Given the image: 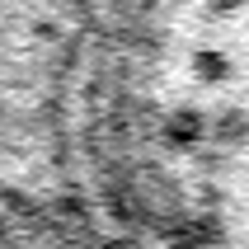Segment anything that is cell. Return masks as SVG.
<instances>
[{"mask_svg":"<svg viewBox=\"0 0 249 249\" xmlns=\"http://www.w3.org/2000/svg\"><path fill=\"white\" fill-rule=\"evenodd\" d=\"M226 56H216V52H202L197 56V75H202V80H226Z\"/></svg>","mask_w":249,"mask_h":249,"instance_id":"1","label":"cell"},{"mask_svg":"<svg viewBox=\"0 0 249 249\" xmlns=\"http://www.w3.org/2000/svg\"><path fill=\"white\" fill-rule=\"evenodd\" d=\"M212 5H216V10H235L240 0H212Z\"/></svg>","mask_w":249,"mask_h":249,"instance_id":"2","label":"cell"}]
</instances>
